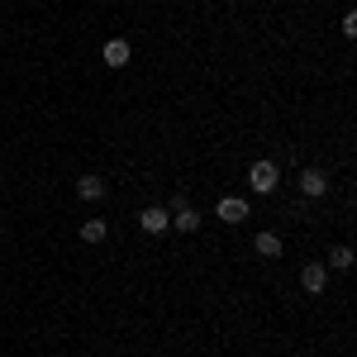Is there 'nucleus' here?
I'll use <instances>...</instances> for the list:
<instances>
[{"instance_id":"f257e3e1","label":"nucleus","mask_w":357,"mask_h":357,"mask_svg":"<svg viewBox=\"0 0 357 357\" xmlns=\"http://www.w3.org/2000/svg\"><path fill=\"white\" fill-rule=\"evenodd\" d=\"M248 181H252V191H257V195H272L276 191V167L272 162H252Z\"/></svg>"},{"instance_id":"f03ea898","label":"nucleus","mask_w":357,"mask_h":357,"mask_svg":"<svg viewBox=\"0 0 357 357\" xmlns=\"http://www.w3.org/2000/svg\"><path fill=\"white\" fill-rule=\"evenodd\" d=\"M138 224H143V234H167V229H172V215H167L162 205H148V210L138 215Z\"/></svg>"},{"instance_id":"7ed1b4c3","label":"nucleus","mask_w":357,"mask_h":357,"mask_svg":"<svg viewBox=\"0 0 357 357\" xmlns=\"http://www.w3.org/2000/svg\"><path fill=\"white\" fill-rule=\"evenodd\" d=\"M301 191L314 195V200L329 191V181H324V172H319V167H305V172H301Z\"/></svg>"},{"instance_id":"20e7f679","label":"nucleus","mask_w":357,"mask_h":357,"mask_svg":"<svg viewBox=\"0 0 357 357\" xmlns=\"http://www.w3.org/2000/svg\"><path fill=\"white\" fill-rule=\"evenodd\" d=\"M324 281H329V272H324V262H310V267L301 272V286L310 291V296H319V291H324Z\"/></svg>"},{"instance_id":"39448f33","label":"nucleus","mask_w":357,"mask_h":357,"mask_svg":"<svg viewBox=\"0 0 357 357\" xmlns=\"http://www.w3.org/2000/svg\"><path fill=\"white\" fill-rule=\"evenodd\" d=\"M220 220L224 224H243L248 220V205L238 200V195H229V200H220Z\"/></svg>"},{"instance_id":"423d86ee","label":"nucleus","mask_w":357,"mask_h":357,"mask_svg":"<svg viewBox=\"0 0 357 357\" xmlns=\"http://www.w3.org/2000/svg\"><path fill=\"white\" fill-rule=\"evenodd\" d=\"M252 252L272 262V257H281V238H276V234H257V238H252Z\"/></svg>"},{"instance_id":"0eeeda50","label":"nucleus","mask_w":357,"mask_h":357,"mask_svg":"<svg viewBox=\"0 0 357 357\" xmlns=\"http://www.w3.org/2000/svg\"><path fill=\"white\" fill-rule=\"evenodd\" d=\"M124 62H129V43L124 38H110L105 43V67H124Z\"/></svg>"},{"instance_id":"6e6552de","label":"nucleus","mask_w":357,"mask_h":357,"mask_svg":"<svg viewBox=\"0 0 357 357\" xmlns=\"http://www.w3.org/2000/svg\"><path fill=\"white\" fill-rule=\"evenodd\" d=\"M172 224H176V234H195V229H200V215H195L191 205H181V210L172 215Z\"/></svg>"},{"instance_id":"1a4fd4ad","label":"nucleus","mask_w":357,"mask_h":357,"mask_svg":"<svg viewBox=\"0 0 357 357\" xmlns=\"http://www.w3.org/2000/svg\"><path fill=\"white\" fill-rule=\"evenodd\" d=\"M77 195H82V200H100V195H105V181H100V176H82V181H77Z\"/></svg>"},{"instance_id":"9d476101","label":"nucleus","mask_w":357,"mask_h":357,"mask_svg":"<svg viewBox=\"0 0 357 357\" xmlns=\"http://www.w3.org/2000/svg\"><path fill=\"white\" fill-rule=\"evenodd\" d=\"M105 234H110V224H105V220H86L82 224V238H86V243H100Z\"/></svg>"},{"instance_id":"9b49d317","label":"nucleus","mask_w":357,"mask_h":357,"mask_svg":"<svg viewBox=\"0 0 357 357\" xmlns=\"http://www.w3.org/2000/svg\"><path fill=\"white\" fill-rule=\"evenodd\" d=\"M329 267H338V272H348V267H353V248H348V243H338V248L329 252Z\"/></svg>"}]
</instances>
